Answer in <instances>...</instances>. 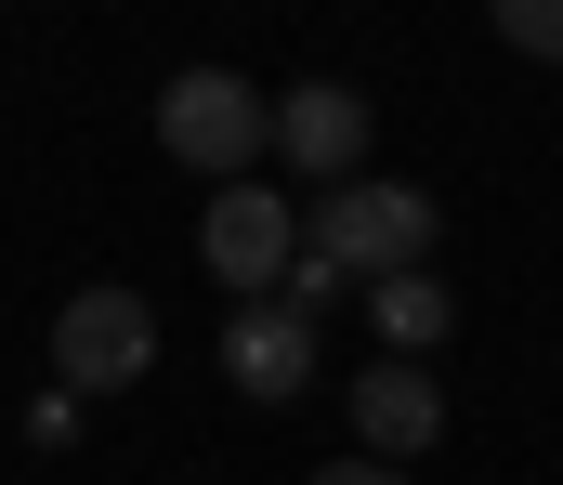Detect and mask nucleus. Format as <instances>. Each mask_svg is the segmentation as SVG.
<instances>
[{
    "instance_id": "obj_7",
    "label": "nucleus",
    "mask_w": 563,
    "mask_h": 485,
    "mask_svg": "<svg viewBox=\"0 0 563 485\" xmlns=\"http://www.w3.org/2000/svg\"><path fill=\"white\" fill-rule=\"evenodd\" d=\"M354 447H367L380 473H407L420 447H445V394H432V367H367V381H354Z\"/></svg>"
},
{
    "instance_id": "obj_4",
    "label": "nucleus",
    "mask_w": 563,
    "mask_h": 485,
    "mask_svg": "<svg viewBox=\"0 0 563 485\" xmlns=\"http://www.w3.org/2000/svg\"><path fill=\"white\" fill-rule=\"evenodd\" d=\"M197 263H210L236 302H276V276L301 263V210H288L276 184H210V210H197Z\"/></svg>"
},
{
    "instance_id": "obj_9",
    "label": "nucleus",
    "mask_w": 563,
    "mask_h": 485,
    "mask_svg": "<svg viewBox=\"0 0 563 485\" xmlns=\"http://www.w3.org/2000/svg\"><path fill=\"white\" fill-rule=\"evenodd\" d=\"M498 40L538 53V66H563V0H498Z\"/></svg>"
},
{
    "instance_id": "obj_2",
    "label": "nucleus",
    "mask_w": 563,
    "mask_h": 485,
    "mask_svg": "<svg viewBox=\"0 0 563 485\" xmlns=\"http://www.w3.org/2000/svg\"><path fill=\"white\" fill-rule=\"evenodd\" d=\"M157 145L184 170H210V184H263V158H276V92H250L236 66H184L157 92Z\"/></svg>"
},
{
    "instance_id": "obj_5",
    "label": "nucleus",
    "mask_w": 563,
    "mask_h": 485,
    "mask_svg": "<svg viewBox=\"0 0 563 485\" xmlns=\"http://www.w3.org/2000/svg\"><path fill=\"white\" fill-rule=\"evenodd\" d=\"M276 158L328 197V184H354L367 170V92H341V79H301V92H276Z\"/></svg>"
},
{
    "instance_id": "obj_6",
    "label": "nucleus",
    "mask_w": 563,
    "mask_h": 485,
    "mask_svg": "<svg viewBox=\"0 0 563 485\" xmlns=\"http://www.w3.org/2000/svg\"><path fill=\"white\" fill-rule=\"evenodd\" d=\"M223 381H236L250 407L314 394V328L288 316V302H236V316H223Z\"/></svg>"
},
{
    "instance_id": "obj_3",
    "label": "nucleus",
    "mask_w": 563,
    "mask_h": 485,
    "mask_svg": "<svg viewBox=\"0 0 563 485\" xmlns=\"http://www.w3.org/2000/svg\"><path fill=\"white\" fill-rule=\"evenodd\" d=\"M144 367H157V302L144 289H79L66 316H53V394H132Z\"/></svg>"
},
{
    "instance_id": "obj_8",
    "label": "nucleus",
    "mask_w": 563,
    "mask_h": 485,
    "mask_svg": "<svg viewBox=\"0 0 563 485\" xmlns=\"http://www.w3.org/2000/svg\"><path fill=\"white\" fill-rule=\"evenodd\" d=\"M367 328L394 341V367H420L432 341L459 328V302H445V276H380V289H367Z\"/></svg>"
},
{
    "instance_id": "obj_11",
    "label": "nucleus",
    "mask_w": 563,
    "mask_h": 485,
    "mask_svg": "<svg viewBox=\"0 0 563 485\" xmlns=\"http://www.w3.org/2000/svg\"><path fill=\"white\" fill-rule=\"evenodd\" d=\"M26 447H79V394H40L26 407Z\"/></svg>"
},
{
    "instance_id": "obj_1",
    "label": "nucleus",
    "mask_w": 563,
    "mask_h": 485,
    "mask_svg": "<svg viewBox=\"0 0 563 485\" xmlns=\"http://www.w3.org/2000/svg\"><path fill=\"white\" fill-rule=\"evenodd\" d=\"M432 236H445V210H432L420 184H394V170H354V184H328V197L301 210V250L341 263L354 289H380V276H432Z\"/></svg>"
},
{
    "instance_id": "obj_12",
    "label": "nucleus",
    "mask_w": 563,
    "mask_h": 485,
    "mask_svg": "<svg viewBox=\"0 0 563 485\" xmlns=\"http://www.w3.org/2000/svg\"><path fill=\"white\" fill-rule=\"evenodd\" d=\"M314 485H407V473H380V460H328Z\"/></svg>"
},
{
    "instance_id": "obj_10",
    "label": "nucleus",
    "mask_w": 563,
    "mask_h": 485,
    "mask_svg": "<svg viewBox=\"0 0 563 485\" xmlns=\"http://www.w3.org/2000/svg\"><path fill=\"white\" fill-rule=\"evenodd\" d=\"M341 289H354V276H341V263H314V250H301V263H288V276H276V302H288V316H301V328L328 316Z\"/></svg>"
}]
</instances>
